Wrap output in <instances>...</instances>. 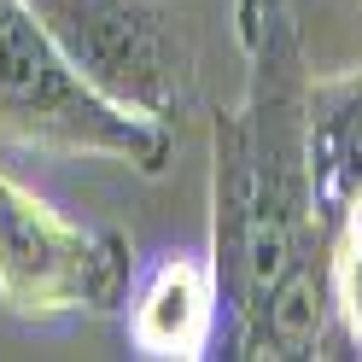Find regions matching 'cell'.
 <instances>
[{
	"instance_id": "cell-3",
	"label": "cell",
	"mask_w": 362,
	"mask_h": 362,
	"mask_svg": "<svg viewBox=\"0 0 362 362\" xmlns=\"http://www.w3.org/2000/svg\"><path fill=\"white\" fill-rule=\"evenodd\" d=\"M24 6L105 100L175 129L193 94V41L170 0H24Z\"/></svg>"
},
{
	"instance_id": "cell-7",
	"label": "cell",
	"mask_w": 362,
	"mask_h": 362,
	"mask_svg": "<svg viewBox=\"0 0 362 362\" xmlns=\"http://www.w3.org/2000/svg\"><path fill=\"white\" fill-rule=\"evenodd\" d=\"M327 275H333L339 339L362 351V205L333 222V240H327Z\"/></svg>"
},
{
	"instance_id": "cell-4",
	"label": "cell",
	"mask_w": 362,
	"mask_h": 362,
	"mask_svg": "<svg viewBox=\"0 0 362 362\" xmlns=\"http://www.w3.org/2000/svg\"><path fill=\"white\" fill-rule=\"evenodd\" d=\"M134 281V252L117 228L59 216L41 193L0 170V298L18 315H111Z\"/></svg>"
},
{
	"instance_id": "cell-6",
	"label": "cell",
	"mask_w": 362,
	"mask_h": 362,
	"mask_svg": "<svg viewBox=\"0 0 362 362\" xmlns=\"http://www.w3.org/2000/svg\"><path fill=\"white\" fill-rule=\"evenodd\" d=\"M310 181L315 216L333 222L362 205V64L310 82Z\"/></svg>"
},
{
	"instance_id": "cell-1",
	"label": "cell",
	"mask_w": 362,
	"mask_h": 362,
	"mask_svg": "<svg viewBox=\"0 0 362 362\" xmlns=\"http://www.w3.org/2000/svg\"><path fill=\"white\" fill-rule=\"evenodd\" d=\"M245 94L211 123V263L222 286V345L257 315L292 263L333 234L310 181V59L292 0H234Z\"/></svg>"
},
{
	"instance_id": "cell-2",
	"label": "cell",
	"mask_w": 362,
	"mask_h": 362,
	"mask_svg": "<svg viewBox=\"0 0 362 362\" xmlns=\"http://www.w3.org/2000/svg\"><path fill=\"white\" fill-rule=\"evenodd\" d=\"M0 134L53 152L117 158L141 175H158L175 152V129L105 100L59 53V41L35 24L24 0L0 12Z\"/></svg>"
},
{
	"instance_id": "cell-8",
	"label": "cell",
	"mask_w": 362,
	"mask_h": 362,
	"mask_svg": "<svg viewBox=\"0 0 362 362\" xmlns=\"http://www.w3.org/2000/svg\"><path fill=\"white\" fill-rule=\"evenodd\" d=\"M6 6H12V0H0V12H6Z\"/></svg>"
},
{
	"instance_id": "cell-5",
	"label": "cell",
	"mask_w": 362,
	"mask_h": 362,
	"mask_svg": "<svg viewBox=\"0 0 362 362\" xmlns=\"http://www.w3.org/2000/svg\"><path fill=\"white\" fill-rule=\"evenodd\" d=\"M129 345L146 362H199L222 333V286L211 252H164L129 281Z\"/></svg>"
}]
</instances>
